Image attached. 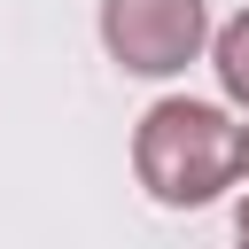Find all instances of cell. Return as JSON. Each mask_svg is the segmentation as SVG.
<instances>
[{
	"label": "cell",
	"mask_w": 249,
	"mask_h": 249,
	"mask_svg": "<svg viewBox=\"0 0 249 249\" xmlns=\"http://www.w3.org/2000/svg\"><path fill=\"white\" fill-rule=\"evenodd\" d=\"M202 54H210V70H218V93L249 117V8H241V16H226V23L210 31V47H202Z\"/></svg>",
	"instance_id": "cell-3"
},
{
	"label": "cell",
	"mask_w": 249,
	"mask_h": 249,
	"mask_svg": "<svg viewBox=\"0 0 249 249\" xmlns=\"http://www.w3.org/2000/svg\"><path fill=\"white\" fill-rule=\"evenodd\" d=\"M132 171L163 210H202L241 179V117L226 101L163 93L132 124Z\"/></svg>",
	"instance_id": "cell-1"
},
{
	"label": "cell",
	"mask_w": 249,
	"mask_h": 249,
	"mask_svg": "<svg viewBox=\"0 0 249 249\" xmlns=\"http://www.w3.org/2000/svg\"><path fill=\"white\" fill-rule=\"evenodd\" d=\"M210 47V0H101V54L124 78H179Z\"/></svg>",
	"instance_id": "cell-2"
},
{
	"label": "cell",
	"mask_w": 249,
	"mask_h": 249,
	"mask_svg": "<svg viewBox=\"0 0 249 249\" xmlns=\"http://www.w3.org/2000/svg\"><path fill=\"white\" fill-rule=\"evenodd\" d=\"M233 226H241V249H249V195L233 202Z\"/></svg>",
	"instance_id": "cell-4"
},
{
	"label": "cell",
	"mask_w": 249,
	"mask_h": 249,
	"mask_svg": "<svg viewBox=\"0 0 249 249\" xmlns=\"http://www.w3.org/2000/svg\"><path fill=\"white\" fill-rule=\"evenodd\" d=\"M241 195H249V124H241V179H233Z\"/></svg>",
	"instance_id": "cell-5"
}]
</instances>
